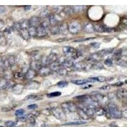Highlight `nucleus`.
I'll return each mask as SVG.
<instances>
[{"instance_id":"26","label":"nucleus","mask_w":127,"mask_h":127,"mask_svg":"<svg viewBox=\"0 0 127 127\" xmlns=\"http://www.w3.org/2000/svg\"><path fill=\"white\" fill-rule=\"evenodd\" d=\"M50 12L47 9H43L40 12V19H46L50 16Z\"/></svg>"},{"instance_id":"16","label":"nucleus","mask_w":127,"mask_h":127,"mask_svg":"<svg viewBox=\"0 0 127 127\" xmlns=\"http://www.w3.org/2000/svg\"><path fill=\"white\" fill-rule=\"evenodd\" d=\"M36 76V71L33 70L32 69H29L27 72L26 73V75H25V78H26L27 79H33L34 77Z\"/></svg>"},{"instance_id":"40","label":"nucleus","mask_w":127,"mask_h":127,"mask_svg":"<svg viewBox=\"0 0 127 127\" xmlns=\"http://www.w3.org/2000/svg\"><path fill=\"white\" fill-rule=\"evenodd\" d=\"M64 7L62 6H56V7H53V9L55 11V13H61V11H63L64 10Z\"/></svg>"},{"instance_id":"3","label":"nucleus","mask_w":127,"mask_h":127,"mask_svg":"<svg viewBox=\"0 0 127 127\" xmlns=\"http://www.w3.org/2000/svg\"><path fill=\"white\" fill-rule=\"evenodd\" d=\"M77 106L72 102H66L63 103L61 105V109L66 114V112H76Z\"/></svg>"},{"instance_id":"43","label":"nucleus","mask_w":127,"mask_h":127,"mask_svg":"<svg viewBox=\"0 0 127 127\" xmlns=\"http://www.w3.org/2000/svg\"><path fill=\"white\" fill-rule=\"evenodd\" d=\"M104 64H105V66H108V67H111V66H112L113 64V61H112V59L111 58H109V59H107L104 61Z\"/></svg>"},{"instance_id":"42","label":"nucleus","mask_w":127,"mask_h":127,"mask_svg":"<svg viewBox=\"0 0 127 127\" xmlns=\"http://www.w3.org/2000/svg\"><path fill=\"white\" fill-rule=\"evenodd\" d=\"M7 43V41L6 37H4V36L2 35L1 37H0V45L1 46H4L6 45Z\"/></svg>"},{"instance_id":"24","label":"nucleus","mask_w":127,"mask_h":127,"mask_svg":"<svg viewBox=\"0 0 127 127\" xmlns=\"http://www.w3.org/2000/svg\"><path fill=\"white\" fill-rule=\"evenodd\" d=\"M48 20H49V23H50V25L52 26H56V24L58 22L57 20V19L56 18L54 15H50V16L48 17Z\"/></svg>"},{"instance_id":"4","label":"nucleus","mask_w":127,"mask_h":127,"mask_svg":"<svg viewBox=\"0 0 127 127\" xmlns=\"http://www.w3.org/2000/svg\"><path fill=\"white\" fill-rule=\"evenodd\" d=\"M30 66H31V69L33 70H39V69L42 66L41 63V58L37 57L36 54H34L32 57Z\"/></svg>"},{"instance_id":"38","label":"nucleus","mask_w":127,"mask_h":127,"mask_svg":"<svg viewBox=\"0 0 127 127\" xmlns=\"http://www.w3.org/2000/svg\"><path fill=\"white\" fill-rule=\"evenodd\" d=\"M17 123L13 121H8L7 122H5V125L7 127H16Z\"/></svg>"},{"instance_id":"54","label":"nucleus","mask_w":127,"mask_h":127,"mask_svg":"<svg viewBox=\"0 0 127 127\" xmlns=\"http://www.w3.org/2000/svg\"><path fill=\"white\" fill-rule=\"evenodd\" d=\"M123 85V82H121V81H120V82H118V83H116L112 84V85L114 86H121Z\"/></svg>"},{"instance_id":"5","label":"nucleus","mask_w":127,"mask_h":127,"mask_svg":"<svg viewBox=\"0 0 127 127\" xmlns=\"http://www.w3.org/2000/svg\"><path fill=\"white\" fill-rule=\"evenodd\" d=\"M51 112L53 115L59 120H64L66 119V114L60 107H53L51 109Z\"/></svg>"},{"instance_id":"8","label":"nucleus","mask_w":127,"mask_h":127,"mask_svg":"<svg viewBox=\"0 0 127 127\" xmlns=\"http://www.w3.org/2000/svg\"><path fill=\"white\" fill-rule=\"evenodd\" d=\"M38 72L42 76H46L52 73V70L48 66H42L39 69Z\"/></svg>"},{"instance_id":"11","label":"nucleus","mask_w":127,"mask_h":127,"mask_svg":"<svg viewBox=\"0 0 127 127\" xmlns=\"http://www.w3.org/2000/svg\"><path fill=\"white\" fill-rule=\"evenodd\" d=\"M94 27V31H97L99 33H104V32H110L112 31L111 28L108 27L101 25V24H97L93 26Z\"/></svg>"},{"instance_id":"30","label":"nucleus","mask_w":127,"mask_h":127,"mask_svg":"<svg viewBox=\"0 0 127 127\" xmlns=\"http://www.w3.org/2000/svg\"><path fill=\"white\" fill-rule=\"evenodd\" d=\"M8 85V82L5 78L0 80V89H5Z\"/></svg>"},{"instance_id":"7","label":"nucleus","mask_w":127,"mask_h":127,"mask_svg":"<svg viewBox=\"0 0 127 127\" xmlns=\"http://www.w3.org/2000/svg\"><path fill=\"white\" fill-rule=\"evenodd\" d=\"M81 28H82L81 25L79 22H74L71 23L68 26V31H69L71 34H76L80 32Z\"/></svg>"},{"instance_id":"19","label":"nucleus","mask_w":127,"mask_h":127,"mask_svg":"<svg viewBox=\"0 0 127 127\" xmlns=\"http://www.w3.org/2000/svg\"><path fill=\"white\" fill-rule=\"evenodd\" d=\"M24 90V86L21 84H17L15 85H14L13 88V91L15 94H20V93Z\"/></svg>"},{"instance_id":"41","label":"nucleus","mask_w":127,"mask_h":127,"mask_svg":"<svg viewBox=\"0 0 127 127\" xmlns=\"http://www.w3.org/2000/svg\"><path fill=\"white\" fill-rule=\"evenodd\" d=\"M57 85L60 88L66 87V86L68 85V82L66 81H61L59 82V83L57 84Z\"/></svg>"},{"instance_id":"10","label":"nucleus","mask_w":127,"mask_h":127,"mask_svg":"<svg viewBox=\"0 0 127 127\" xmlns=\"http://www.w3.org/2000/svg\"><path fill=\"white\" fill-rule=\"evenodd\" d=\"M48 34L47 29L45 28L41 25L36 27V36L38 37H45Z\"/></svg>"},{"instance_id":"28","label":"nucleus","mask_w":127,"mask_h":127,"mask_svg":"<svg viewBox=\"0 0 127 127\" xmlns=\"http://www.w3.org/2000/svg\"><path fill=\"white\" fill-rule=\"evenodd\" d=\"M28 33L30 37H36V27L29 26L28 28Z\"/></svg>"},{"instance_id":"2","label":"nucleus","mask_w":127,"mask_h":127,"mask_svg":"<svg viewBox=\"0 0 127 127\" xmlns=\"http://www.w3.org/2000/svg\"><path fill=\"white\" fill-rule=\"evenodd\" d=\"M107 109L109 111V114L111 118L115 119L121 118V111L118 107L113 103L109 104L107 105Z\"/></svg>"},{"instance_id":"22","label":"nucleus","mask_w":127,"mask_h":127,"mask_svg":"<svg viewBox=\"0 0 127 127\" xmlns=\"http://www.w3.org/2000/svg\"><path fill=\"white\" fill-rule=\"evenodd\" d=\"M113 51V48H106V49H104L101 51H99L97 52L99 53V54L101 55V57H103L105 55H108L109 53H111Z\"/></svg>"},{"instance_id":"21","label":"nucleus","mask_w":127,"mask_h":127,"mask_svg":"<svg viewBox=\"0 0 127 127\" xmlns=\"http://www.w3.org/2000/svg\"><path fill=\"white\" fill-rule=\"evenodd\" d=\"M76 112H78V114H79V116H80V118H82L83 120H87L89 117L87 116V114H86V112L84 111L82 108L81 107H77Z\"/></svg>"},{"instance_id":"53","label":"nucleus","mask_w":127,"mask_h":127,"mask_svg":"<svg viewBox=\"0 0 127 127\" xmlns=\"http://www.w3.org/2000/svg\"><path fill=\"white\" fill-rule=\"evenodd\" d=\"M4 67V64L3 62V59L1 57H0V70H3Z\"/></svg>"},{"instance_id":"20","label":"nucleus","mask_w":127,"mask_h":127,"mask_svg":"<svg viewBox=\"0 0 127 127\" xmlns=\"http://www.w3.org/2000/svg\"><path fill=\"white\" fill-rule=\"evenodd\" d=\"M74 64H75L74 59H66L62 66H64V67L67 69V68H71L73 67Z\"/></svg>"},{"instance_id":"27","label":"nucleus","mask_w":127,"mask_h":127,"mask_svg":"<svg viewBox=\"0 0 127 127\" xmlns=\"http://www.w3.org/2000/svg\"><path fill=\"white\" fill-rule=\"evenodd\" d=\"M86 8V6H74V7H72V10L74 12L80 13L81 11H84Z\"/></svg>"},{"instance_id":"57","label":"nucleus","mask_w":127,"mask_h":127,"mask_svg":"<svg viewBox=\"0 0 127 127\" xmlns=\"http://www.w3.org/2000/svg\"><path fill=\"white\" fill-rule=\"evenodd\" d=\"M4 11H5V8H4L3 7H1H1H0V14L4 12Z\"/></svg>"},{"instance_id":"15","label":"nucleus","mask_w":127,"mask_h":127,"mask_svg":"<svg viewBox=\"0 0 127 127\" xmlns=\"http://www.w3.org/2000/svg\"><path fill=\"white\" fill-rule=\"evenodd\" d=\"M102 57L99 55V53H93V54L90 55V56L88 58V61L89 62H98L102 59Z\"/></svg>"},{"instance_id":"51","label":"nucleus","mask_w":127,"mask_h":127,"mask_svg":"<svg viewBox=\"0 0 127 127\" xmlns=\"http://www.w3.org/2000/svg\"><path fill=\"white\" fill-rule=\"evenodd\" d=\"M90 45L95 48H99L101 45H100L99 43H92L90 44Z\"/></svg>"},{"instance_id":"35","label":"nucleus","mask_w":127,"mask_h":127,"mask_svg":"<svg viewBox=\"0 0 127 127\" xmlns=\"http://www.w3.org/2000/svg\"><path fill=\"white\" fill-rule=\"evenodd\" d=\"M116 63L118 65L120 66H122V67H127V61L126 60H123V59H118Z\"/></svg>"},{"instance_id":"56","label":"nucleus","mask_w":127,"mask_h":127,"mask_svg":"<svg viewBox=\"0 0 127 127\" xmlns=\"http://www.w3.org/2000/svg\"><path fill=\"white\" fill-rule=\"evenodd\" d=\"M93 86L92 85H87L83 86H82L81 88L83 89V90H85V89H88V88H91Z\"/></svg>"},{"instance_id":"1","label":"nucleus","mask_w":127,"mask_h":127,"mask_svg":"<svg viewBox=\"0 0 127 127\" xmlns=\"http://www.w3.org/2000/svg\"><path fill=\"white\" fill-rule=\"evenodd\" d=\"M63 52L66 57L68 59H77L81 55V52L71 46H65L63 48Z\"/></svg>"},{"instance_id":"52","label":"nucleus","mask_w":127,"mask_h":127,"mask_svg":"<svg viewBox=\"0 0 127 127\" xmlns=\"http://www.w3.org/2000/svg\"><path fill=\"white\" fill-rule=\"evenodd\" d=\"M109 88H110L109 85H104L99 88V89L101 90H109Z\"/></svg>"},{"instance_id":"55","label":"nucleus","mask_w":127,"mask_h":127,"mask_svg":"<svg viewBox=\"0 0 127 127\" xmlns=\"http://www.w3.org/2000/svg\"><path fill=\"white\" fill-rule=\"evenodd\" d=\"M4 26V22L3 20H0V31L2 30Z\"/></svg>"},{"instance_id":"49","label":"nucleus","mask_w":127,"mask_h":127,"mask_svg":"<svg viewBox=\"0 0 127 127\" xmlns=\"http://www.w3.org/2000/svg\"><path fill=\"white\" fill-rule=\"evenodd\" d=\"M97 78V81H99V82H104L106 80L105 77L104 76H99V77H96Z\"/></svg>"},{"instance_id":"36","label":"nucleus","mask_w":127,"mask_h":127,"mask_svg":"<svg viewBox=\"0 0 127 127\" xmlns=\"http://www.w3.org/2000/svg\"><path fill=\"white\" fill-rule=\"evenodd\" d=\"M57 72L59 73V75H61V76H64L67 74V70L65 67H60L57 71Z\"/></svg>"},{"instance_id":"48","label":"nucleus","mask_w":127,"mask_h":127,"mask_svg":"<svg viewBox=\"0 0 127 127\" xmlns=\"http://www.w3.org/2000/svg\"><path fill=\"white\" fill-rule=\"evenodd\" d=\"M15 77L16 78H17V79H22L23 78V74L22 73H20V72H17L15 74Z\"/></svg>"},{"instance_id":"14","label":"nucleus","mask_w":127,"mask_h":127,"mask_svg":"<svg viewBox=\"0 0 127 127\" xmlns=\"http://www.w3.org/2000/svg\"><path fill=\"white\" fill-rule=\"evenodd\" d=\"M116 96L118 97L119 99H125L127 97V91L126 88H122L119 89L116 92Z\"/></svg>"},{"instance_id":"34","label":"nucleus","mask_w":127,"mask_h":127,"mask_svg":"<svg viewBox=\"0 0 127 127\" xmlns=\"http://www.w3.org/2000/svg\"><path fill=\"white\" fill-rule=\"evenodd\" d=\"M16 116H17L18 118H21L23 117L25 115V111L23 109H20L17 110L15 112Z\"/></svg>"},{"instance_id":"6","label":"nucleus","mask_w":127,"mask_h":127,"mask_svg":"<svg viewBox=\"0 0 127 127\" xmlns=\"http://www.w3.org/2000/svg\"><path fill=\"white\" fill-rule=\"evenodd\" d=\"M92 99L97 102V103L101 104H106L108 103L109 98L107 95L102 94V93H97L94 95L93 96H91Z\"/></svg>"},{"instance_id":"33","label":"nucleus","mask_w":127,"mask_h":127,"mask_svg":"<svg viewBox=\"0 0 127 127\" xmlns=\"http://www.w3.org/2000/svg\"><path fill=\"white\" fill-rule=\"evenodd\" d=\"M73 84L77 85H83L86 83H88L86 79H78V80H72L71 81Z\"/></svg>"},{"instance_id":"32","label":"nucleus","mask_w":127,"mask_h":127,"mask_svg":"<svg viewBox=\"0 0 127 127\" xmlns=\"http://www.w3.org/2000/svg\"><path fill=\"white\" fill-rule=\"evenodd\" d=\"M50 33L53 35H58V34H59L60 32L59 26H53L52 28H51L50 29Z\"/></svg>"},{"instance_id":"37","label":"nucleus","mask_w":127,"mask_h":127,"mask_svg":"<svg viewBox=\"0 0 127 127\" xmlns=\"http://www.w3.org/2000/svg\"><path fill=\"white\" fill-rule=\"evenodd\" d=\"M62 95V93L60 92H52V93H50L47 95V97H56L60 96Z\"/></svg>"},{"instance_id":"44","label":"nucleus","mask_w":127,"mask_h":127,"mask_svg":"<svg viewBox=\"0 0 127 127\" xmlns=\"http://www.w3.org/2000/svg\"><path fill=\"white\" fill-rule=\"evenodd\" d=\"M13 30H16V31H20L21 29V26H20V23L19 22H15L13 26Z\"/></svg>"},{"instance_id":"23","label":"nucleus","mask_w":127,"mask_h":127,"mask_svg":"<svg viewBox=\"0 0 127 127\" xmlns=\"http://www.w3.org/2000/svg\"><path fill=\"white\" fill-rule=\"evenodd\" d=\"M57 55L54 53H51L50 55L47 56V59H48V66L50 64L54 62L57 60Z\"/></svg>"},{"instance_id":"45","label":"nucleus","mask_w":127,"mask_h":127,"mask_svg":"<svg viewBox=\"0 0 127 127\" xmlns=\"http://www.w3.org/2000/svg\"><path fill=\"white\" fill-rule=\"evenodd\" d=\"M41 26H43V27H45V28H46L48 29V27L50 26V23H49V20H48H48H45V21H43V22H42L41 24H40Z\"/></svg>"},{"instance_id":"39","label":"nucleus","mask_w":127,"mask_h":127,"mask_svg":"<svg viewBox=\"0 0 127 127\" xmlns=\"http://www.w3.org/2000/svg\"><path fill=\"white\" fill-rule=\"evenodd\" d=\"M63 11L65 12L66 15H71V14H72V12H74L73 10H72V8L71 7H67L66 8H64Z\"/></svg>"},{"instance_id":"58","label":"nucleus","mask_w":127,"mask_h":127,"mask_svg":"<svg viewBox=\"0 0 127 127\" xmlns=\"http://www.w3.org/2000/svg\"><path fill=\"white\" fill-rule=\"evenodd\" d=\"M25 7V9L26 10H29V9H31V6H26V7Z\"/></svg>"},{"instance_id":"29","label":"nucleus","mask_w":127,"mask_h":127,"mask_svg":"<svg viewBox=\"0 0 127 127\" xmlns=\"http://www.w3.org/2000/svg\"><path fill=\"white\" fill-rule=\"evenodd\" d=\"M90 98V95H78V96L75 97V99L78 100V101L86 102Z\"/></svg>"},{"instance_id":"25","label":"nucleus","mask_w":127,"mask_h":127,"mask_svg":"<svg viewBox=\"0 0 127 127\" xmlns=\"http://www.w3.org/2000/svg\"><path fill=\"white\" fill-rule=\"evenodd\" d=\"M86 124V121H74V122H68L64 124L63 125H66V126H75V125H82Z\"/></svg>"},{"instance_id":"18","label":"nucleus","mask_w":127,"mask_h":127,"mask_svg":"<svg viewBox=\"0 0 127 127\" xmlns=\"http://www.w3.org/2000/svg\"><path fill=\"white\" fill-rule=\"evenodd\" d=\"M60 34H67L68 32V25L66 23H62L59 26Z\"/></svg>"},{"instance_id":"31","label":"nucleus","mask_w":127,"mask_h":127,"mask_svg":"<svg viewBox=\"0 0 127 127\" xmlns=\"http://www.w3.org/2000/svg\"><path fill=\"white\" fill-rule=\"evenodd\" d=\"M95 113H96L97 115H98V116H102V115L105 114L104 108H102V107H97L95 109Z\"/></svg>"},{"instance_id":"46","label":"nucleus","mask_w":127,"mask_h":127,"mask_svg":"<svg viewBox=\"0 0 127 127\" xmlns=\"http://www.w3.org/2000/svg\"><path fill=\"white\" fill-rule=\"evenodd\" d=\"M13 31V27H7V28H5V29H4V32L5 33H7V34H10V33H11Z\"/></svg>"},{"instance_id":"50","label":"nucleus","mask_w":127,"mask_h":127,"mask_svg":"<svg viewBox=\"0 0 127 127\" xmlns=\"http://www.w3.org/2000/svg\"><path fill=\"white\" fill-rule=\"evenodd\" d=\"M37 107V105L35 104H31V105H29L27 106V108H28L29 109H35Z\"/></svg>"},{"instance_id":"13","label":"nucleus","mask_w":127,"mask_h":127,"mask_svg":"<svg viewBox=\"0 0 127 127\" xmlns=\"http://www.w3.org/2000/svg\"><path fill=\"white\" fill-rule=\"evenodd\" d=\"M83 30L87 33H92L94 32L93 25L90 22H86L83 26Z\"/></svg>"},{"instance_id":"12","label":"nucleus","mask_w":127,"mask_h":127,"mask_svg":"<svg viewBox=\"0 0 127 127\" xmlns=\"http://www.w3.org/2000/svg\"><path fill=\"white\" fill-rule=\"evenodd\" d=\"M73 67L75 70L77 71H85L88 68V64L86 63H83V62H78V63L75 64Z\"/></svg>"},{"instance_id":"59","label":"nucleus","mask_w":127,"mask_h":127,"mask_svg":"<svg viewBox=\"0 0 127 127\" xmlns=\"http://www.w3.org/2000/svg\"><path fill=\"white\" fill-rule=\"evenodd\" d=\"M0 127H2V126H0Z\"/></svg>"},{"instance_id":"17","label":"nucleus","mask_w":127,"mask_h":127,"mask_svg":"<svg viewBox=\"0 0 127 127\" xmlns=\"http://www.w3.org/2000/svg\"><path fill=\"white\" fill-rule=\"evenodd\" d=\"M19 33H20V35L21 36V37L24 40H27L31 37L29 34L28 29H20V30L19 31Z\"/></svg>"},{"instance_id":"9","label":"nucleus","mask_w":127,"mask_h":127,"mask_svg":"<svg viewBox=\"0 0 127 127\" xmlns=\"http://www.w3.org/2000/svg\"><path fill=\"white\" fill-rule=\"evenodd\" d=\"M29 26L34 27H37L41 24V19L38 17H32L28 20Z\"/></svg>"},{"instance_id":"47","label":"nucleus","mask_w":127,"mask_h":127,"mask_svg":"<svg viewBox=\"0 0 127 127\" xmlns=\"http://www.w3.org/2000/svg\"><path fill=\"white\" fill-rule=\"evenodd\" d=\"M93 68H95V69H101L102 68H103V65L101 63H97L93 66Z\"/></svg>"}]
</instances>
